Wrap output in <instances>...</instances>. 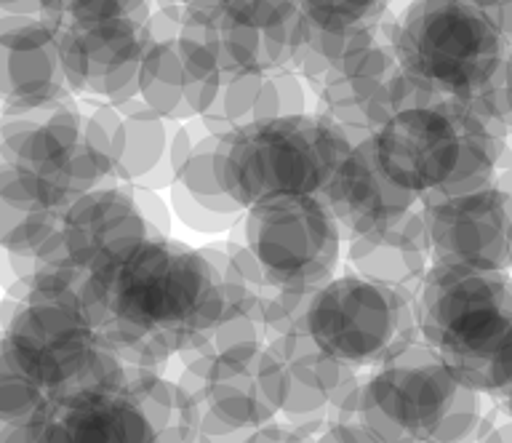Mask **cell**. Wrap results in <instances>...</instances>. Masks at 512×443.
Returning a JSON list of instances; mask_svg holds the SVG:
<instances>
[{"label": "cell", "mask_w": 512, "mask_h": 443, "mask_svg": "<svg viewBox=\"0 0 512 443\" xmlns=\"http://www.w3.org/2000/svg\"><path fill=\"white\" fill-rule=\"evenodd\" d=\"M83 299L99 337L120 361L168 371L222 315L224 286L206 251L155 235L88 275Z\"/></svg>", "instance_id": "cell-1"}, {"label": "cell", "mask_w": 512, "mask_h": 443, "mask_svg": "<svg viewBox=\"0 0 512 443\" xmlns=\"http://www.w3.org/2000/svg\"><path fill=\"white\" fill-rule=\"evenodd\" d=\"M86 278L40 270L6 289L0 425H24L67 395L126 382L131 366L104 345L86 310Z\"/></svg>", "instance_id": "cell-2"}, {"label": "cell", "mask_w": 512, "mask_h": 443, "mask_svg": "<svg viewBox=\"0 0 512 443\" xmlns=\"http://www.w3.org/2000/svg\"><path fill=\"white\" fill-rule=\"evenodd\" d=\"M510 123L494 99L462 102L411 81L408 99L371 134L376 158L422 201L510 190Z\"/></svg>", "instance_id": "cell-3"}, {"label": "cell", "mask_w": 512, "mask_h": 443, "mask_svg": "<svg viewBox=\"0 0 512 443\" xmlns=\"http://www.w3.org/2000/svg\"><path fill=\"white\" fill-rule=\"evenodd\" d=\"M355 406L382 443H480L504 419L494 395L464 385L424 339L366 371Z\"/></svg>", "instance_id": "cell-4"}, {"label": "cell", "mask_w": 512, "mask_h": 443, "mask_svg": "<svg viewBox=\"0 0 512 443\" xmlns=\"http://www.w3.org/2000/svg\"><path fill=\"white\" fill-rule=\"evenodd\" d=\"M419 337L480 393L499 395L512 377V275L432 265L416 294Z\"/></svg>", "instance_id": "cell-5"}, {"label": "cell", "mask_w": 512, "mask_h": 443, "mask_svg": "<svg viewBox=\"0 0 512 443\" xmlns=\"http://www.w3.org/2000/svg\"><path fill=\"white\" fill-rule=\"evenodd\" d=\"M390 43L406 78L462 102L499 94L512 51L475 0H408L392 17Z\"/></svg>", "instance_id": "cell-6"}, {"label": "cell", "mask_w": 512, "mask_h": 443, "mask_svg": "<svg viewBox=\"0 0 512 443\" xmlns=\"http://www.w3.org/2000/svg\"><path fill=\"white\" fill-rule=\"evenodd\" d=\"M110 185L83 139L75 97L35 107H3L0 201L24 211H64Z\"/></svg>", "instance_id": "cell-7"}, {"label": "cell", "mask_w": 512, "mask_h": 443, "mask_svg": "<svg viewBox=\"0 0 512 443\" xmlns=\"http://www.w3.org/2000/svg\"><path fill=\"white\" fill-rule=\"evenodd\" d=\"M352 142L323 113L243 126L222 137L219 174L227 193L246 209L272 198L323 195Z\"/></svg>", "instance_id": "cell-8"}, {"label": "cell", "mask_w": 512, "mask_h": 443, "mask_svg": "<svg viewBox=\"0 0 512 443\" xmlns=\"http://www.w3.org/2000/svg\"><path fill=\"white\" fill-rule=\"evenodd\" d=\"M304 329L336 361L371 371L419 337L416 299L342 270L307 302Z\"/></svg>", "instance_id": "cell-9"}, {"label": "cell", "mask_w": 512, "mask_h": 443, "mask_svg": "<svg viewBox=\"0 0 512 443\" xmlns=\"http://www.w3.org/2000/svg\"><path fill=\"white\" fill-rule=\"evenodd\" d=\"M240 235L270 289L312 297L339 273L342 230L320 195L272 198L251 206Z\"/></svg>", "instance_id": "cell-10"}, {"label": "cell", "mask_w": 512, "mask_h": 443, "mask_svg": "<svg viewBox=\"0 0 512 443\" xmlns=\"http://www.w3.org/2000/svg\"><path fill=\"white\" fill-rule=\"evenodd\" d=\"M147 27L150 49L139 75V97L174 123L206 115L222 89L224 70L203 22L155 9Z\"/></svg>", "instance_id": "cell-11"}, {"label": "cell", "mask_w": 512, "mask_h": 443, "mask_svg": "<svg viewBox=\"0 0 512 443\" xmlns=\"http://www.w3.org/2000/svg\"><path fill=\"white\" fill-rule=\"evenodd\" d=\"M155 235L163 233L152 225L142 201L136 198L134 187H96L62 211L56 235L46 251L35 259L32 275L40 270H72L80 275H94L128 257Z\"/></svg>", "instance_id": "cell-12"}, {"label": "cell", "mask_w": 512, "mask_h": 443, "mask_svg": "<svg viewBox=\"0 0 512 443\" xmlns=\"http://www.w3.org/2000/svg\"><path fill=\"white\" fill-rule=\"evenodd\" d=\"M179 382L200 409L240 430L278 422L283 411V363L267 342L240 345L179 369Z\"/></svg>", "instance_id": "cell-13"}, {"label": "cell", "mask_w": 512, "mask_h": 443, "mask_svg": "<svg viewBox=\"0 0 512 443\" xmlns=\"http://www.w3.org/2000/svg\"><path fill=\"white\" fill-rule=\"evenodd\" d=\"M408 89L411 78L400 70L387 30L382 38L344 57L312 97L315 110L331 118L358 145L406 102Z\"/></svg>", "instance_id": "cell-14"}, {"label": "cell", "mask_w": 512, "mask_h": 443, "mask_svg": "<svg viewBox=\"0 0 512 443\" xmlns=\"http://www.w3.org/2000/svg\"><path fill=\"white\" fill-rule=\"evenodd\" d=\"M224 73L294 70L310 22L296 0H235L211 19H198Z\"/></svg>", "instance_id": "cell-15"}, {"label": "cell", "mask_w": 512, "mask_h": 443, "mask_svg": "<svg viewBox=\"0 0 512 443\" xmlns=\"http://www.w3.org/2000/svg\"><path fill=\"white\" fill-rule=\"evenodd\" d=\"M64 75L75 97L123 105L139 97V75L150 49V27L136 19L62 27Z\"/></svg>", "instance_id": "cell-16"}, {"label": "cell", "mask_w": 512, "mask_h": 443, "mask_svg": "<svg viewBox=\"0 0 512 443\" xmlns=\"http://www.w3.org/2000/svg\"><path fill=\"white\" fill-rule=\"evenodd\" d=\"M435 265L512 270V193L480 190L422 201Z\"/></svg>", "instance_id": "cell-17"}, {"label": "cell", "mask_w": 512, "mask_h": 443, "mask_svg": "<svg viewBox=\"0 0 512 443\" xmlns=\"http://www.w3.org/2000/svg\"><path fill=\"white\" fill-rule=\"evenodd\" d=\"M270 347L283 363L286 379L280 419L312 441L320 430L342 417L347 403L363 385L366 371L352 369L328 355L307 334L304 323L270 339Z\"/></svg>", "instance_id": "cell-18"}, {"label": "cell", "mask_w": 512, "mask_h": 443, "mask_svg": "<svg viewBox=\"0 0 512 443\" xmlns=\"http://www.w3.org/2000/svg\"><path fill=\"white\" fill-rule=\"evenodd\" d=\"M24 425L30 443H160L128 377L67 395Z\"/></svg>", "instance_id": "cell-19"}, {"label": "cell", "mask_w": 512, "mask_h": 443, "mask_svg": "<svg viewBox=\"0 0 512 443\" xmlns=\"http://www.w3.org/2000/svg\"><path fill=\"white\" fill-rule=\"evenodd\" d=\"M320 198L334 214L344 243L395 225L422 203L384 171L371 137L352 147Z\"/></svg>", "instance_id": "cell-20"}, {"label": "cell", "mask_w": 512, "mask_h": 443, "mask_svg": "<svg viewBox=\"0 0 512 443\" xmlns=\"http://www.w3.org/2000/svg\"><path fill=\"white\" fill-rule=\"evenodd\" d=\"M59 33L43 19L0 14L3 107H35L75 97L64 75Z\"/></svg>", "instance_id": "cell-21"}, {"label": "cell", "mask_w": 512, "mask_h": 443, "mask_svg": "<svg viewBox=\"0 0 512 443\" xmlns=\"http://www.w3.org/2000/svg\"><path fill=\"white\" fill-rule=\"evenodd\" d=\"M344 259L350 270L368 281L382 283L403 297L416 299L424 278L435 265L430 227H427L422 203L395 225L360 235L347 243Z\"/></svg>", "instance_id": "cell-22"}, {"label": "cell", "mask_w": 512, "mask_h": 443, "mask_svg": "<svg viewBox=\"0 0 512 443\" xmlns=\"http://www.w3.org/2000/svg\"><path fill=\"white\" fill-rule=\"evenodd\" d=\"M222 137L206 134L195 142L182 174L168 187V206L176 222L200 235H230L246 217V206L227 193L219 174Z\"/></svg>", "instance_id": "cell-23"}, {"label": "cell", "mask_w": 512, "mask_h": 443, "mask_svg": "<svg viewBox=\"0 0 512 443\" xmlns=\"http://www.w3.org/2000/svg\"><path fill=\"white\" fill-rule=\"evenodd\" d=\"M118 107L123 113V150L115 166V182L144 187L166 161L176 123L155 113L142 97Z\"/></svg>", "instance_id": "cell-24"}, {"label": "cell", "mask_w": 512, "mask_h": 443, "mask_svg": "<svg viewBox=\"0 0 512 443\" xmlns=\"http://www.w3.org/2000/svg\"><path fill=\"white\" fill-rule=\"evenodd\" d=\"M390 30L379 27V30H344V33H334V30H320V27L310 25L307 30V41H304L299 57H296L294 73L302 75V81L307 83V89L315 94L318 86L323 83L331 70H334L344 57H350L352 51L366 46V43L382 38Z\"/></svg>", "instance_id": "cell-25"}, {"label": "cell", "mask_w": 512, "mask_h": 443, "mask_svg": "<svg viewBox=\"0 0 512 443\" xmlns=\"http://www.w3.org/2000/svg\"><path fill=\"white\" fill-rule=\"evenodd\" d=\"M262 78L264 73H224L222 89L216 94L214 105L208 107L206 115H200L208 134L227 137L232 131L254 123Z\"/></svg>", "instance_id": "cell-26"}, {"label": "cell", "mask_w": 512, "mask_h": 443, "mask_svg": "<svg viewBox=\"0 0 512 443\" xmlns=\"http://www.w3.org/2000/svg\"><path fill=\"white\" fill-rule=\"evenodd\" d=\"M307 22L320 30H379L392 22V0H296Z\"/></svg>", "instance_id": "cell-27"}, {"label": "cell", "mask_w": 512, "mask_h": 443, "mask_svg": "<svg viewBox=\"0 0 512 443\" xmlns=\"http://www.w3.org/2000/svg\"><path fill=\"white\" fill-rule=\"evenodd\" d=\"M83 139L99 163L104 179L110 185H118L115 166H118L120 150H123V113H120V107L99 105V102L86 107L83 110Z\"/></svg>", "instance_id": "cell-28"}, {"label": "cell", "mask_w": 512, "mask_h": 443, "mask_svg": "<svg viewBox=\"0 0 512 443\" xmlns=\"http://www.w3.org/2000/svg\"><path fill=\"white\" fill-rule=\"evenodd\" d=\"M310 94L302 75L294 70H278V73H264L259 102H256L254 123L278 121V118H296V115L315 113L310 107Z\"/></svg>", "instance_id": "cell-29"}, {"label": "cell", "mask_w": 512, "mask_h": 443, "mask_svg": "<svg viewBox=\"0 0 512 443\" xmlns=\"http://www.w3.org/2000/svg\"><path fill=\"white\" fill-rule=\"evenodd\" d=\"M59 25H102L118 19L150 22L155 0H56Z\"/></svg>", "instance_id": "cell-30"}, {"label": "cell", "mask_w": 512, "mask_h": 443, "mask_svg": "<svg viewBox=\"0 0 512 443\" xmlns=\"http://www.w3.org/2000/svg\"><path fill=\"white\" fill-rule=\"evenodd\" d=\"M358 393L347 403V409L342 411V417L331 422L326 430H320L312 443H382V438L371 430V427L363 422V417L358 414Z\"/></svg>", "instance_id": "cell-31"}, {"label": "cell", "mask_w": 512, "mask_h": 443, "mask_svg": "<svg viewBox=\"0 0 512 443\" xmlns=\"http://www.w3.org/2000/svg\"><path fill=\"white\" fill-rule=\"evenodd\" d=\"M254 430H240L219 417H214L211 411L200 409L198 433H195V443H246Z\"/></svg>", "instance_id": "cell-32"}, {"label": "cell", "mask_w": 512, "mask_h": 443, "mask_svg": "<svg viewBox=\"0 0 512 443\" xmlns=\"http://www.w3.org/2000/svg\"><path fill=\"white\" fill-rule=\"evenodd\" d=\"M0 14H14V17H35L43 19L56 30L59 25V11H56V0H0Z\"/></svg>", "instance_id": "cell-33"}, {"label": "cell", "mask_w": 512, "mask_h": 443, "mask_svg": "<svg viewBox=\"0 0 512 443\" xmlns=\"http://www.w3.org/2000/svg\"><path fill=\"white\" fill-rule=\"evenodd\" d=\"M235 0H155V9H171L179 17L211 19Z\"/></svg>", "instance_id": "cell-34"}, {"label": "cell", "mask_w": 512, "mask_h": 443, "mask_svg": "<svg viewBox=\"0 0 512 443\" xmlns=\"http://www.w3.org/2000/svg\"><path fill=\"white\" fill-rule=\"evenodd\" d=\"M246 443H312V441L307 438V435L299 433V430H294L291 425H286L283 419H278V422H270V425L254 430Z\"/></svg>", "instance_id": "cell-35"}, {"label": "cell", "mask_w": 512, "mask_h": 443, "mask_svg": "<svg viewBox=\"0 0 512 443\" xmlns=\"http://www.w3.org/2000/svg\"><path fill=\"white\" fill-rule=\"evenodd\" d=\"M480 9L486 11L507 41L512 43V0H475Z\"/></svg>", "instance_id": "cell-36"}, {"label": "cell", "mask_w": 512, "mask_h": 443, "mask_svg": "<svg viewBox=\"0 0 512 443\" xmlns=\"http://www.w3.org/2000/svg\"><path fill=\"white\" fill-rule=\"evenodd\" d=\"M502 102L504 110L510 115L512 121V51L510 57H507V65H504V75H502Z\"/></svg>", "instance_id": "cell-37"}, {"label": "cell", "mask_w": 512, "mask_h": 443, "mask_svg": "<svg viewBox=\"0 0 512 443\" xmlns=\"http://www.w3.org/2000/svg\"><path fill=\"white\" fill-rule=\"evenodd\" d=\"M480 443H512V419L504 417Z\"/></svg>", "instance_id": "cell-38"}, {"label": "cell", "mask_w": 512, "mask_h": 443, "mask_svg": "<svg viewBox=\"0 0 512 443\" xmlns=\"http://www.w3.org/2000/svg\"><path fill=\"white\" fill-rule=\"evenodd\" d=\"M496 403H499V409H502L504 417L512 419V377H510V382L504 385L502 393L496 395Z\"/></svg>", "instance_id": "cell-39"}, {"label": "cell", "mask_w": 512, "mask_h": 443, "mask_svg": "<svg viewBox=\"0 0 512 443\" xmlns=\"http://www.w3.org/2000/svg\"><path fill=\"white\" fill-rule=\"evenodd\" d=\"M507 147H510V150H512V131H510V137H507Z\"/></svg>", "instance_id": "cell-40"}]
</instances>
